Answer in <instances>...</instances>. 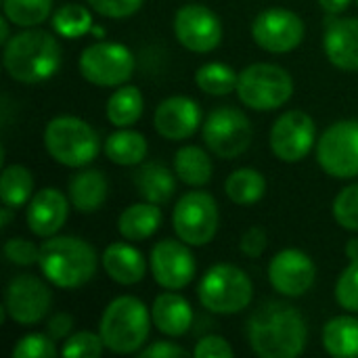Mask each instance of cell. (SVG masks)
I'll use <instances>...</instances> for the list:
<instances>
[{
  "label": "cell",
  "mask_w": 358,
  "mask_h": 358,
  "mask_svg": "<svg viewBox=\"0 0 358 358\" xmlns=\"http://www.w3.org/2000/svg\"><path fill=\"white\" fill-rule=\"evenodd\" d=\"M248 342L260 358H296L306 348L308 325L296 306L266 302L248 321Z\"/></svg>",
  "instance_id": "cell-1"
},
{
  "label": "cell",
  "mask_w": 358,
  "mask_h": 358,
  "mask_svg": "<svg viewBox=\"0 0 358 358\" xmlns=\"http://www.w3.org/2000/svg\"><path fill=\"white\" fill-rule=\"evenodd\" d=\"M6 73L21 84H38L52 78L63 59V50L55 34L46 29L25 27L8 38L2 50Z\"/></svg>",
  "instance_id": "cell-2"
},
{
  "label": "cell",
  "mask_w": 358,
  "mask_h": 358,
  "mask_svg": "<svg viewBox=\"0 0 358 358\" xmlns=\"http://www.w3.org/2000/svg\"><path fill=\"white\" fill-rule=\"evenodd\" d=\"M38 266L52 285L61 289H78L94 277L99 256L94 248L80 237L55 235L40 245Z\"/></svg>",
  "instance_id": "cell-3"
},
{
  "label": "cell",
  "mask_w": 358,
  "mask_h": 358,
  "mask_svg": "<svg viewBox=\"0 0 358 358\" xmlns=\"http://www.w3.org/2000/svg\"><path fill=\"white\" fill-rule=\"evenodd\" d=\"M151 323V313L138 298L120 296L107 304L99 323V334L113 355H132L149 340Z\"/></svg>",
  "instance_id": "cell-4"
},
{
  "label": "cell",
  "mask_w": 358,
  "mask_h": 358,
  "mask_svg": "<svg viewBox=\"0 0 358 358\" xmlns=\"http://www.w3.org/2000/svg\"><path fill=\"white\" fill-rule=\"evenodd\" d=\"M44 149L61 166L84 168L94 162L101 149L96 130L82 117L59 115L44 128Z\"/></svg>",
  "instance_id": "cell-5"
},
{
  "label": "cell",
  "mask_w": 358,
  "mask_h": 358,
  "mask_svg": "<svg viewBox=\"0 0 358 358\" xmlns=\"http://www.w3.org/2000/svg\"><path fill=\"white\" fill-rule=\"evenodd\" d=\"M201 306L216 315H237L252 304L254 285L248 273L235 264H214L197 285Z\"/></svg>",
  "instance_id": "cell-6"
},
{
  "label": "cell",
  "mask_w": 358,
  "mask_h": 358,
  "mask_svg": "<svg viewBox=\"0 0 358 358\" xmlns=\"http://www.w3.org/2000/svg\"><path fill=\"white\" fill-rule=\"evenodd\" d=\"M294 94V80L287 69L275 63H254L239 71L237 96L254 111H275Z\"/></svg>",
  "instance_id": "cell-7"
},
{
  "label": "cell",
  "mask_w": 358,
  "mask_h": 358,
  "mask_svg": "<svg viewBox=\"0 0 358 358\" xmlns=\"http://www.w3.org/2000/svg\"><path fill=\"white\" fill-rule=\"evenodd\" d=\"M220 224V212L216 199L206 191H191L185 193L174 212H172V227L185 243L193 248L208 245Z\"/></svg>",
  "instance_id": "cell-8"
},
{
  "label": "cell",
  "mask_w": 358,
  "mask_h": 358,
  "mask_svg": "<svg viewBox=\"0 0 358 358\" xmlns=\"http://www.w3.org/2000/svg\"><path fill=\"white\" fill-rule=\"evenodd\" d=\"M206 147L220 159H235L243 155L252 145V124L241 109L231 105L216 107L201 128Z\"/></svg>",
  "instance_id": "cell-9"
},
{
  "label": "cell",
  "mask_w": 358,
  "mask_h": 358,
  "mask_svg": "<svg viewBox=\"0 0 358 358\" xmlns=\"http://www.w3.org/2000/svg\"><path fill=\"white\" fill-rule=\"evenodd\" d=\"M78 67L86 82L94 86L117 88L132 78L134 57L124 44L94 42L80 52Z\"/></svg>",
  "instance_id": "cell-10"
},
{
  "label": "cell",
  "mask_w": 358,
  "mask_h": 358,
  "mask_svg": "<svg viewBox=\"0 0 358 358\" xmlns=\"http://www.w3.org/2000/svg\"><path fill=\"white\" fill-rule=\"evenodd\" d=\"M317 162L334 178L358 176V120L336 122L321 134Z\"/></svg>",
  "instance_id": "cell-11"
},
{
  "label": "cell",
  "mask_w": 358,
  "mask_h": 358,
  "mask_svg": "<svg viewBox=\"0 0 358 358\" xmlns=\"http://www.w3.org/2000/svg\"><path fill=\"white\" fill-rule=\"evenodd\" d=\"M52 306L48 285L34 275H17L8 281L4 292V308L10 321L23 327L40 323Z\"/></svg>",
  "instance_id": "cell-12"
},
{
  "label": "cell",
  "mask_w": 358,
  "mask_h": 358,
  "mask_svg": "<svg viewBox=\"0 0 358 358\" xmlns=\"http://www.w3.org/2000/svg\"><path fill=\"white\" fill-rule=\"evenodd\" d=\"M306 25L300 15L289 8H266L252 23L254 42L275 55L289 52L298 48L304 40Z\"/></svg>",
  "instance_id": "cell-13"
},
{
  "label": "cell",
  "mask_w": 358,
  "mask_h": 358,
  "mask_svg": "<svg viewBox=\"0 0 358 358\" xmlns=\"http://www.w3.org/2000/svg\"><path fill=\"white\" fill-rule=\"evenodd\" d=\"M317 143L315 120L300 111L292 109L277 117L271 128V149L285 164L302 162Z\"/></svg>",
  "instance_id": "cell-14"
},
{
  "label": "cell",
  "mask_w": 358,
  "mask_h": 358,
  "mask_svg": "<svg viewBox=\"0 0 358 358\" xmlns=\"http://www.w3.org/2000/svg\"><path fill=\"white\" fill-rule=\"evenodd\" d=\"M174 36L191 52H212L222 42V23L212 8L185 4L174 15Z\"/></svg>",
  "instance_id": "cell-15"
},
{
  "label": "cell",
  "mask_w": 358,
  "mask_h": 358,
  "mask_svg": "<svg viewBox=\"0 0 358 358\" xmlns=\"http://www.w3.org/2000/svg\"><path fill=\"white\" fill-rule=\"evenodd\" d=\"M197 264L182 239H162L151 250V273L153 279L164 287L178 292L187 287L195 277Z\"/></svg>",
  "instance_id": "cell-16"
},
{
  "label": "cell",
  "mask_w": 358,
  "mask_h": 358,
  "mask_svg": "<svg viewBox=\"0 0 358 358\" xmlns=\"http://www.w3.org/2000/svg\"><path fill=\"white\" fill-rule=\"evenodd\" d=\"M317 279V266L302 250H281L268 264V281L273 289L285 298L304 296Z\"/></svg>",
  "instance_id": "cell-17"
},
{
  "label": "cell",
  "mask_w": 358,
  "mask_h": 358,
  "mask_svg": "<svg viewBox=\"0 0 358 358\" xmlns=\"http://www.w3.org/2000/svg\"><path fill=\"white\" fill-rule=\"evenodd\" d=\"M69 206H71V201L59 189L46 187V189L34 193V197L27 203V212H25L27 229L36 237H42V239L55 237L67 222Z\"/></svg>",
  "instance_id": "cell-18"
},
{
  "label": "cell",
  "mask_w": 358,
  "mask_h": 358,
  "mask_svg": "<svg viewBox=\"0 0 358 358\" xmlns=\"http://www.w3.org/2000/svg\"><path fill=\"white\" fill-rule=\"evenodd\" d=\"M155 130L168 141H185L193 136L201 124V109L189 96H168L153 113Z\"/></svg>",
  "instance_id": "cell-19"
},
{
  "label": "cell",
  "mask_w": 358,
  "mask_h": 358,
  "mask_svg": "<svg viewBox=\"0 0 358 358\" xmlns=\"http://www.w3.org/2000/svg\"><path fill=\"white\" fill-rule=\"evenodd\" d=\"M323 48L331 65L358 71V17H342L327 23Z\"/></svg>",
  "instance_id": "cell-20"
},
{
  "label": "cell",
  "mask_w": 358,
  "mask_h": 358,
  "mask_svg": "<svg viewBox=\"0 0 358 358\" xmlns=\"http://www.w3.org/2000/svg\"><path fill=\"white\" fill-rule=\"evenodd\" d=\"M103 271L107 277L120 285H134L145 279L147 275V260L145 256L130 243H111L103 252L101 258Z\"/></svg>",
  "instance_id": "cell-21"
},
{
  "label": "cell",
  "mask_w": 358,
  "mask_h": 358,
  "mask_svg": "<svg viewBox=\"0 0 358 358\" xmlns=\"http://www.w3.org/2000/svg\"><path fill=\"white\" fill-rule=\"evenodd\" d=\"M151 319L157 331H162L164 336L180 338L193 325V308L180 294H174L170 289L155 298L151 306Z\"/></svg>",
  "instance_id": "cell-22"
},
{
  "label": "cell",
  "mask_w": 358,
  "mask_h": 358,
  "mask_svg": "<svg viewBox=\"0 0 358 358\" xmlns=\"http://www.w3.org/2000/svg\"><path fill=\"white\" fill-rule=\"evenodd\" d=\"M109 193V182L101 170H80L69 178L67 197L71 208L82 214H92L101 210Z\"/></svg>",
  "instance_id": "cell-23"
},
{
  "label": "cell",
  "mask_w": 358,
  "mask_h": 358,
  "mask_svg": "<svg viewBox=\"0 0 358 358\" xmlns=\"http://www.w3.org/2000/svg\"><path fill=\"white\" fill-rule=\"evenodd\" d=\"M162 220H164V214L157 208V203H151V201L132 203L120 214L117 231L128 241H145L157 233Z\"/></svg>",
  "instance_id": "cell-24"
},
{
  "label": "cell",
  "mask_w": 358,
  "mask_h": 358,
  "mask_svg": "<svg viewBox=\"0 0 358 358\" xmlns=\"http://www.w3.org/2000/svg\"><path fill=\"white\" fill-rule=\"evenodd\" d=\"M134 187L138 191V195L145 201L151 203H166L168 199H172L174 191H176V178L174 174L159 162H147L143 164L136 172H134Z\"/></svg>",
  "instance_id": "cell-25"
},
{
  "label": "cell",
  "mask_w": 358,
  "mask_h": 358,
  "mask_svg": "<svg viewBox=\"0 0 358 358\" xmlns=\"http://www.w3.org/2000/svg\"><path fill=\"white\" fill-rule=\"evenodd\" d=\"M147 138L130 128H117V132L109 134L103 151L109 157V162L117 166H138L147 157Z\"/></svg>",
  "instance_id": "cell-26"
},
{
  "label": "cell",
  "mask_w": 358,
  "mask_h": 358,
  "mask_svg": "<svg viewBox=\"0 0 358 358\" xmlns=\"http://www.w3.org/2000/svg\"><path fill=\"white\" fill-rule=\"evenodd\" d=\"M174 172L189 187H203L210 182L214 166L210 155L195 145H185L174 155Z\"/></svg>",
  "instance_id": "cell-27"
},
{
  "label": "cell",
  "mask_w": 358,
  "mask_h": 358,
  "mask_svg": "<svg viewBox=\"0 0 358 358\" xmlns=\"http://www.w3.org/2000/svg\"><path fill=\"white\" fill-rule=\"evenodd\" d=\"M323 346L331 357H358V319L336 317L323 327Z\"/></svg>",
  "instance_id": "cell-28"
},
{
  "label": "cell",
  "mask_w": 358,
  "mask_h": 358,
  "mask_svg": "<svg viewBox=\"0 0 358 358\" xmlns=\"http://www.w3.org/2000/svg\"><path fill=\"white\" fill-rule=\"evenodd\" d=\"M143 94L136 86H117V90L109 96L105 113L109 124H113L115 128H130L134 126L141 115H143Z\"/></svg>",
  "instance_id": "cell-29"
},
{
  "label": "cell",
  "mask_w": 358,
  "mask_h": 358,
  "mask_svg": "<svg viewBox=\"0 0 358 358\" xmlns=\"http://www.w3.org/2000/svg\"><path fill=\"white\" fill-rule=\"evenodd\" d=\"M227 197L237 206H252L266 193V178L254 168L235 170L224 182Z\"/></svg>",
  "instance_id": "cell-30"
},
{
  "label": "cell",
  "mask_w": 358,
  "mask_h": 358,
  "mask_svg": "<svg viewBox=\"0 0 358 358\" xmlns=\"http://www.w3.org/2000/svg\"><path fill=\"white\" fill-rule=\"evenodd\" d=\"M34 197V174L19 164L6 166L0 176V199L2 206L21 208Z\"/></svg>",
  "instance_id": "cell-31"
},
{
  "label": "cell",
  "mask_w": 358,
  "mask_h": 358,
  "mask_svg": "<svg viewBox=\"0 0 358 358\" xmlns=\"http://www.w3.org/2000/svg\"><path fill=\"white\" fill-rule=\"evenodd\" d=\"M50 23H52L55 34L61 38H67V40H76V38L86 36L88 31H92V25H94L90 10L82 4H76V2L59 6L52 13Z\"/></svg>",
  "instance_id": "cell-32"
},
{
  "label": "cell",
  "mask_w": 358,
  "mask_h": 358,
  "mask_svg": "<svg viewBox=\"0 0 358 358\" xmlns=\"http://www.w3.org/2000/svg\"><path fill=\"white\" fill-rule=\"evenodd\" d=\"M237 78L235 69L227 63H206L195 71V84L212 96H227L233 90H237Z\"/></svg>",
  "instance_id": "cell-33"
},
{
  "label": "cell",
  "mask_w": 358,
  "mask_h": 358,
  "mask_svg": "<svg viewBox=\"0 0 358 358\" xmlns=\"http://www.w3.org/2000/svg\"><path fill=\"white\" fill-rule=\"evenodd\" d=\"M4 17L17 27H36L52 13V0H2Z\"/></svg>",
  "instance_id": "cell-34"
},
{
  "label": "cell",
  "mask_w": 358,
  "mask_h": 358,
  "mask_svg": "<svg viewBox=\"0 0 358 358\" xmlns=\"http://www.w3.org/2000/svg\"><path fill=\"white\" fill-rule=\"evenodd\" d=\"M105 342L101 338V334H92V331H78L73 336L67 338V342L61 348V357L65 358H96L103 355L105 350Z\"/></svg>",
  "instance_id": "cell-35"
},
{
  "label": "cell",
  "mask_w": 358,
  "mask_h": 358,
  "mask_svg": "<svg viewBox=\"0 0 358 358\" xmlns=\"http://www.w3.org/2000/svg\"><path fill=\"white\" fill-rule=\"evenodd\" d=\"M334 218L342 229L358 233V182L338 193L334 199Z\"/></svg>",
  "instance_id": "cell-36"
},
{
  "label": "cell",
  "mask_w": 358,
  "mask_h": 358,
  "mask_svg": "<svg viewBox=\"0 0 358 358\" xmlns=\"http://www.w3.org/2000/svg\"><path fill=\"white\" fill-rule=\"evenodd\" d=\"M10 355L13 358H52L59 352L48 334H27L13 346Z\"/></svg>",
  "instance_id": "cell-37"
},
{
  "label": "cell",
  "mask_w": 358,
  "mask_h": 358,
  "mask_svg": "<svg viewBox=\"0 0 358 358\" xmlns=\"http://www.w3.org/2000/svg\"><path fill=\"white\" fill-rule=\"evenodd\" d=\"M336 300L344 310L358 313V260L342 271L336 283Z\"/></svg>",
  "instance_id": "cell-38"
},
{
  "label": "cell",
  "mask_w": 358,
  "mask_h": 358,
  "mask_svg": "<svg viewBox=\"0 0 358 358\" xmlns=\"http://www.w3.org/2000/svg\"><path fill=\"white\" fill-rule=\"evenodd\" d=\"M4 258L17 266H31L40 260V248L23 237H13L4 243Z\"/></svg>",
  "instance_id": "cell-39"
},
{
  "label": "cell",
  "mask_w": 358,
  "mask_h": 358,
  "mask_svg": "<svg viewBox=\"0 0 358 358\" xmlns=\"http://www.w3.org/2000/svg\"><path fill=\"white\" fill-rule=\"evenodd\" d=\"M88 6H92L99 15L109 19H126L134 15L145 0H86Z\"/></svg>",
  "instance_id": "cell-40"
},
{
  "label": "cell",
  "mask_w": 358,
  "mask_h": 358,
  "mask_svg": "<svg viewBox=\"0 0 358 358\" xmlns=\"http://www.w3.org/2000/svg\"><path fill=\"white\" fill-rule=\"evenodd\" d=\"M193 357L197 358H231L233 357V348L231 344L220 338V336H206L201 338L195 348H193Z\"/></svg>",
  "instance_id": "cell-41"
},
{
  "label": "cell",
  "mask_w": 358,
  "mask_h": 358,
  "mask_svg": "<svg viewBox=\"0 0 358 358\" xmlns=\"http://www.w3.org/2000/svg\"><path fill=\"white\" fill-rule=\"evenodd\" d=\"M241 252L250 258H260L268 245V237H266V231L260 229V227H252L243 233L241 237Z\"/></svg>",
  "instance_id": "cell-42"
},
{
  "label": "cell",
  "mask_w": 358,
  "mask_h": 358,
  "mask_svg": "<svg viewBox=\"0 0 358 358\" xmlns=\"http://www.w3.org/2000/svg\"><path fill=\"white\" fill-rule=\"evenodd\" d=\"M73 329V317L71 315H65V313H57L48 319L46 323V334L55 340V342H61L65 340Z\"/></svg>",
  "instance_id": "cell-43"
},
{
  "label": "cell",
  "mask_w": 358,
  "mask_h": 358,
  "mask_svg": "<svg viewBox=\"0 0 358 358\" xmlns=\"http://www.w3.org/2000/svg\"><path fill=\"white\" fill-rule=\"evenodd\" d=\"M189 352L182 346H176L172 342H155L149 348L141 352L143 358H157V357H187Z\"/></svg>",
  "instance_id": "cell-44"
},
{
  "label": "cell",
  "mask_w": 358,
  "mask_h": 358,
  "mask_svg": "<svg viewBox=\"0 0 358 358\" xmlns=\"http://www.w3.org/2000/svg\"><path fill=\"white\" fill-rule=\"evenodd\" d=\"M319 4L329 13V15H340L348 8L350 0H319Z\"/></svg>",
  "instance_id": "cell-45"
},
{
  "label": "cell",
  "mask_w": 358,
  "mask_h": 358,
  "mask_svg": "<svg viewBox=\"0 0 358 358\" xmlns=\"http://www.w3.org/2000/svg\"><path fill=\"white\" fill-rule=\"evenodd\" d=\"M346 258H348L350 262H357L358 260V237L350 239V241L346 243Z\"/></svg>",
  "instance_id": "cell-46"
},
{
  "label": "cell",
  "mask_w": 358,
  "mask_h": 358,
  "mask_svg": "<svg viewBox=\"0 0 358 358\" xmlns=\"http://www.w3.org/2000/svg\"><path fill=\"white\" fill-rule=\"evenodd\" d=\"M10 210H13L10 206L0 208V227H2V229H6V227L10 224V218H13V212H10Z\"/></svg>",
  "instance_id": "cell-47"
},
{
  "label": "cell",
  "mask_w": 358,
  "mask_h": 358,
  "mask_svg": "<svg viewBox=\"0 0 358 358\" xmlns=\"http://www.w3.org/2000/svg\"><path fill=\"white\" fill-rule=\"evenodd\" d=\"M8 23H10V21H8L6 17L0 19V42H2V44H6L8 38H10V36H8Z\"/></svg>",
  "instance_id": "cell-48"
},
{
  "label": "cell",
  "mask_w": 358,
  "mask_h": 358,
  "mask_svg": "<svg viewBox=\"0 0 358 358\" xmlns=\"http://www.w3.org/2000/svg\"><path fill=\"white\" fill-rule=\"evenodd\" d=\"M92 34H94V36H101V38H103V36H105V29H103V27H96V25H92Z\"/></svg>",
  "instance_id": "cell-49"
},
{
  "label": "cell",
  "mask_w": 358,
  "mask_h": 358,
  "mask_svg": "<svg viewBox=\"0 0 358 358\" xmlns=\"http://www.w3.org/2000/svg\"><path fill=\"white\" fill-rule=\"evenodd\" d=\"M357 4H358V0H357Z\"/></svg>",
  "instance_id": "cell-50"
}]
</instances>
